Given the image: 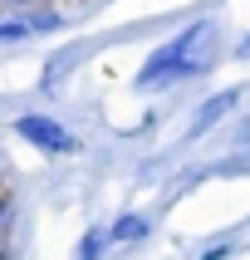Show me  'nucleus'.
I'll list each match as a JSON object with an SVG mask.
<instances>
[{
  "instance_id": "nucleus-1",
  "label": "nucleus",
  "mask_w": 250,
  "mask_h": 260,
  "mask_svg": "<svg viewBox=\"0 0 250 260\" xmlns=\"http://www.w3.org/2000/svg\"><path fill=\"white\" fill-rule=\"evenodd\" d=\"M211 54H216V25L211 20H196L191 29H182L172 44H162L157 54L142 64L137 88H162V84H172V79H187V74H206Z\"/></svg>"
},
{
  "instance_id": "nucleus-2",
  "label": "nucleus",
  "mask_w": 250,
  "mask_h": 260,
  "mask_svg": "<svg viewBox=\"0 0 250 260\" xmlns=\"http://www.w3.org/2000/svg\"><path fill=\"white\" fill-rule=\"evenodd\" d=\"M15 133H20L29 147H40V152H74V133H69V128H59L54 118H44V113L15 118Z\"/></svg>"
},
{
  "instance_id": "nucleus-3",
  "label": "nucleus",
  "mask_w": 250,
  "mask_h": 260,
  "mask_svg": "<svg viewBox=\"0 0 250 260\" xmlns=\"http://www.w3.org/2000/svg\"><path fill=\"white\" fill-rule=\"evenodd\" d=\"M235 103H240V93H235V88H226V93H216V99H206V103H201V113H196V123H191V133H206L216 118L231 113Z\"/></svg>"
},
{
  "instance_id": "nucleus-4",
  "label": "nucleus",
  "mask_w": 250,
  "mask_h": 260,
  "mask_svg": "<svg viewBox=\"0 0 250 260\" xmlns=\"http://www.w3.org/2000/svg\"><path fill=\"white\" fill-rule=\"evenodd\" d=\"M142 236H147V216H137V211H128V216H118L113 226H108V241H118V246L142 241Z\"/></svg>"
},
{
  "instance_id": "nucleus-5",
  "label": "nucleus",
  "mask_w": 250,
  "mask_h": 260,
  "mask_svg": "<svg viewBox=\"0 0 250 260\" xmlns=\"http://www.w3.org/2000/svg\"><path fill=\"white\" fill-rule=\"evenodd\" d=\"M103 250H108V231H84V241H79V250H74V260H103Z\"/></svg>"
},
{
  "instance_id": "nucleus-6",
  "label": "nucleus",
  "mask_w": 250,
  "mask_h": 260,
  "mask_svg": "<svg viewBox=\"0 0 250 260\" xmlns=\"http://www.w3.org/2000/svg\"><path fill=\"white\" fill-rule=\"evenodd\" d=\"M25 35H34V29H29V15H15V20H0V44H10V40H25Z\"/></svg>"
},
{
  "instance_id": "nucleus-7",
  "label": "nucleus",
  "mask_w": 250,
  "mask_h": 260,
  "mask_svg": "<svg viewBox=\"0 0 250 260\" xmlns=\"http://www.w3.org/2000/svg\"><path fill=\"white\" fill-rule=\"evenodd\" d=\"M235 54H240V59H250V35H245L240 44H235Z\"/></svg>"
},
{
  "instance_id": "nucleus-8",
  "label": "nucleus",
  "mask_w": 250,
  "mask_h": 260,
  "mask_svg": "<svg viewBox=\"0 0 250 260\" xmlns=\"http://www.w3.org/2000/svg\"><path fill=\"white\" fill-rule=\"evenodd\" d=\"M0 260H10V250H5V241H0Z\"/></svg>"
}]
</instances>
